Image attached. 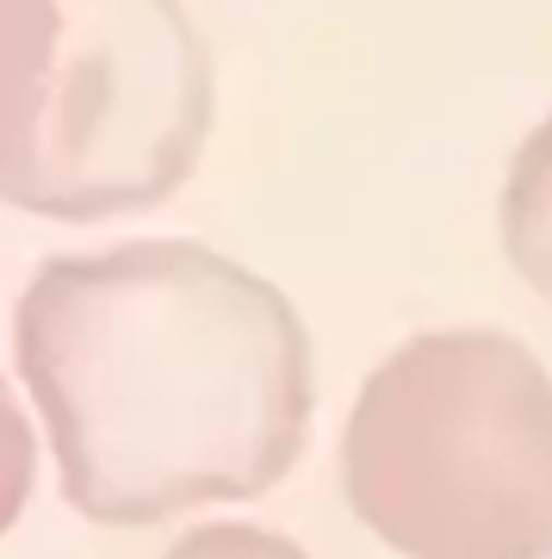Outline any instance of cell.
<instances>
[{
    "label": "cell",
    "mask_w": 552,
    "mask_h": 559,
    "mask_svg": "<svg viewBox=\"0 0 552 559\" xmlns=\"http://www.w3.org/2000/svg\"><path fill=\"white\" fill-rule=\"evenodd\" d=\"M32 479H38V448H32V423H25L13 385L0 380V535L25 516L32 503Z\"/></svg>",
    "instance_id": "6"
},
{
    "label": "cell",
    "mask_w": 552,
    "mask_h": 559,
    "mask_svg": "<svg viewBox=\"0 0 552 559\" xmlns=\"http://www.w3.org/2000/svg\"><path fill=\"white\" fill-rule=\"evenodd\" d=\"M503 249L540 299H552V119L528 131L503 180Z\"/></svg>",
    "instance_id": "5"
},
{
    "label": "cell",
    "mask_w": 552,
    "mask_h": 559,
    "mask_svg": "<svg viewBox=\"0 0 552 559\" xmlns=\"http://www.w3.org/2000/svg\"><path fill=\"white\" fill-rule=\"evenodd\" d=\"M212 131V57L180 0H69L57 100L20 212L119 218L193 175Z\"/></svg>",
    "instance_id": "3"
},
{
    "label": "cell",
    "mask_w": 552,
    "mask_h": 559,
    "mask_svg": "<svg viewBox=\"0 0 552 559\" xmlns=\"http://www.w3.org/2000/svg\"><path fill=\"white\" fill-rule=\"evenodd\" d=\"M341 491L404 559H552V373L503 330H429L367 373Z\"/></svg>",
    "instance_id": "2"
},
{
    "label": "cell",
    "mask_w": 552,
    "mask_h": 559,
    "mask_svg": "<svg viewBox=\"0 0 552 559\" xmlns=\"http://www.w3.org/2000/svg\"><path fill=\"white\" fill-rule=\"evenodd\" d=\"M161 559H311L298 540L279 528H255V522H205L193 535H180Z\"/></svg>",
    "instance_id": "7"
},
{
    "label": "cell",
    "mask_w": 552,
    "mask_h": 559,
    "mask_svg": "<svg viewBox=\"0 0 552 559\" xmlns=\"http://www.w3.org/2000/svg\"><path fill=\"white\" fill-rule=\"evenodd\" d=\"M13 355L62 498L106 528L261 498L311 429L298 311L205 242L50 255L20 293Z\"/></svg>",
    "instance_id": "1"
},
{
    "label": "cell",
    "mask_w": 552,
    "mask_h": 559,
    "mask_svg": "<svg viewBox=\"0 0 552 559\" xmlns=\"http://www.w3.org/2000/svg\"><path fill=\"white\" fill-rule=\"evenodd\" d=\"M69 0H0V200L20 205L57 100Z\"/></svg>",
    "instance_id": "4"
}]
</instances>
